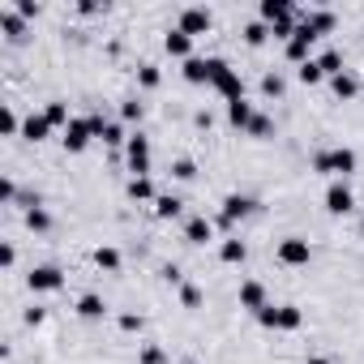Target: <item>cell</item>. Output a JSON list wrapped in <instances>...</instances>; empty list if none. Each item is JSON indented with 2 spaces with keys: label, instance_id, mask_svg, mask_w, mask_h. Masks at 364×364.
Listing matches in <instances>:
<instances>
[{
  "label": "cell",
  "instance_id": "1",
  "mask_svg": "<svg viewBox=\"0 0 364 364\" xmlns=\"http://www.w3.org/2000/svg\"><path fill=\"white\" fill-rule=\"evenodd\" d=\"M210 86L228 99V103H236V99H245V82H240V73L228 65V60H210Z\"/></svg>",
  "mask_w": 364,
  "mask_h": 364
},
{
  "label": "cell",
  "instance_id": "2",
  "mask_svg": "<svg viewBox=\"0 0 364 364\" xmlns=\"http://www.w3.org/2000/svg\"><path fill=\"white\" fill-rule=\"evenodd\" d=\"M313 167H317V171L347 176V171H355V154H351V150H326V154H317V159H313Z\"/></svg>",
  "mask_w": 364,
  "mask_h": 364
},
{
  "label": "cell",
  "instance_id": "3",
  "mask_svg": "<svg viewBox=\"0 0 364 364\" xmlns=\"http://www.w3.org/2000/svg\"><path fill=\"white\" fill-rule=\"evenodd\" d=\"M279 262H283V266H309V262H313V249H309V240H300V236H287V240L279 245Z\"/></svg>",
  "mask_w": 364,
  "mask_h": 364
},
{
  "label": "cell",
  "instance_id": "4",
  "mask_svg": "<svg viewBox=\"0 0 364 364\" xmlns=\"http://www.w3.org/2000/svg\"><path fill=\"white\" fill-rule=\"evenodd\" d=\"M90 137H95V124L90 120H69V129H65V150H86L90 146Z\"/></svg>",
  "mask_w": 364,
  "mask_h": 364
},
{
  "label": "cell",
  "instance_id": "5",
  "mask_svg": "<svg viewBox=\"0 0 364 364\" xmlns=\"http://www.w3.org/2000/svg\"><path fill=\"white\" fill-rule=\"evenodd\" d=\"M26 283H31V291H56V287L65 283V274H60L56 266H35Z\"/></svg>",
  "mask_w": 364,
  "mask_h": 364
},
{
  "label": "cell",
  "instance_id": "6",
  "mask_svg": "<svg viewBox=\"0 0 364 364\" xmlns=\"http://www.w3.org/2000/svg\"><path fill=\"white\" fill-rule=\"evenodd\" d=\"M351 206H355V202H351V189L343 185V180H334V185L326 189V210H330V215H347Z\"/></svg>",
  "mask_w": 364,
  "mask_h": 364
},
{
  "label": "cell",
  "instance_id": "7",
  "mask_svg": "<svg viewBox=\"0 0 364 364\" xmlns=\"http://www.w3.org/2000/svg\"><path fill=\"white\" fill-rule=\"evenodd\" d=\"M129 167L137 171V176H146L150 171V141L137 133V137H129Z\"/></svg>",
  "mask_w": 364,
  "mask_h": 364
},
{
  "label": "cell",
  "instance_id": "8",
  "mask_svg": "<svg viewBox=\"0 0 364 364\" xmlns=\"http://www.w3.org/2000/svg\"><path fill=\"white\" fill-rule=\"evenodd\" d=\"M180 31H185L189 39L193 35H206L210 31V14L206 9H185V14H180Z\"/></svg>",
  "mask_w": 364,
  "mask_h": 364
},
{
  "label": "cell",
  "instance_id": "9",
  "mask_svg": "<svg viewBox=\"0 0 364 364\" xmlns=\"http://www.w3.org/2000/svg\"><path fill=\"white\" fill-rule=\"evenodd\" d=\"M262 22H270V26L291 22V5L287 0H262Z\"/></svg>",
  "mask_w": 364,
  "mask_h": 364
},
{
  "label": "cell",
  "instance_id": "10",
  "mask_svg": "<svg viewBox=\"0 0 364 364\" xmlns=\"http://www.w3.org/2000/svg\"><path fill=\"white\" fill-rule=\"evenodd\" d=\"M163 48H167V56H185V60H189V52H193V39H189L185 31H180V26H176V31H167Z\"/></svg>",
  "mask_w": 364,
  "mask_h": 364
},
{
  "label": "cell",
  "instance_id": "11",
  "mask_svg": "<svg viewBox=\"0 0 364 364\" xmlns=\"http://www.w3.org/2000/svg\"><path fill=\"white\" fill-rule=\"evenodd\" d=\"M253 210V202L249 198H240V193H232L228 202H223V223H236V219H245Z\"/></svg>",
  "mask_w": 364,
  "mask_h": 364
},
{
  "label": "cell",
  "instance_id": "12",
  "mask_svg": "<svg viewBox=\"0 0 364 364\" xmlns=\"http://www.w3.org/2000/svg\"><path fill=\"white\" fill-rule=\"evenodd\" d=\"M185 82H193V86L210 82V60H198V56H189V60H185Z\"/></svg>",
  "mask_w": 364,
  "mask_h": 364
},
{
  "label": "cell",
  "instance_id": "13",
  "mask_svg": "<svg viewBox=\"0 0 364 364\" xmlns=\"http://www.w3.org/2000/svg\"><path fill=\"white\" fill-rule=\"evenodd\" d=\"M240 304L253 309V313H262V309H266V291H262V283H245V287H240Z\"/></svg>",
  "mask_w": 364,
  "mask_h": 364
},
{
  "label": "cell",
  "instance_id": "14",
  "mask_svg": "<svg viewBox=\"0 0 364 364\" xmlns=\"http://www.w3.org/2000/svg\"><path fill=\"white\" fill-rule=\"evenodd\" d=\"M228 120H232L236 129H249V124H253V107H249L245 99H236V103H228Z\"/></svg>",
  "mask_w": 364,
  "mask_h": 364
},
{
  "label": "cell",
  "instance_id": "15",
  "mask_svg": "<svg viewBox=\"0 0 364 364\" xmlns=\"http://www.w3.org/2000/svg\"><path fill=\"white\" fill-rule=\"evenodd\" d=\"M330 90H334L338 99H355V90H360V82H355L351 73H338V77H330Z\"/></svg>",
  "mask_w": 364,
  "mask_h": 364
},
{
  "label": "cell",
  "instance_id": "16",
  "mask_svg": "<svg viewBox=\"0 0 364 364\" xmlns=\"http://www.w3.org/2000/svg\"><path fill=\"white\" fill-rule=\"evenodd\" d=\"M22 133H26L31 141H48V133H52V124H48V116H31V120L22 124Z\"/></svg>",
  "mask_w": 364,
  "mask_h": 364
},
{
  "label": "cell",
  "instance_id": "17",
  "mask_svg": "<svg viewBox=\"0 0 364 364\" xmlns=\"http://www.w3.org/2000/svg\"><path fill=\"white\" fill-rule=\"evenodd\" d=\"M77 313H82L86 321H95V317H103V313H107V304H103L99 296H82V300H77Z\"/></svg>",
  "mask_w": 364,
  "mask_h": 364
},
{
  "label": "cell",
  "instance_id": "18",
  "mask_svg": "<svg viewBox=\"0 0 364 364\" xmlns=\"http://www.w3.org/2000/svg\"><path fill=\"white\" fill-rule=\"evenodd\" d=\"M304 317H300V309L296 304H279V321H274V330H296Z\"/></svg>",
  "mask_w": 364,
  "mask_h": 364
},
{
  "label": "cell",
  "instance_id": "19",
  "mask_svg": "<svg viewBox=\"0 0 364 364\" xmlns=\"http://www.w3.org/2000/svg\"><path fill=\"white\" fill-rule=\"evenodd\" d=\"M185 236H189V245H206V240H210V223H206V219H189Z\"/></svg>",
  "mask_w": 364,
  "mask_h": 364
},
{
  "label": "cell",
  "instance_id": "20",
  "mask_svg": "<svg viewBox=\"0 0 364 364\" xmlns=\"http://www.w3.org/2000/svg\"><path fill=\"white\" fill-rule=\"evenodd\" d=\"M296 77H300V82H304V86H317V82H321V77H326V73H321V65H317V60H304V65H300V69H296Z\"/></svg>",
  "mask_w": 364,
  "mask_h": 364
},
{
  "label": "cell",
  "instance_id": "21",
  "mask_svg": "<svg viewBox=\"0 0 364 364\" xmlns=\"http://www.w3.org/2000/svg\"><path fill=\"white\" fill-rule=\"evenodd\" d=\"M26 228H31V232H48V228H52V219H48V210H39V206H31V210H26Z\"/></svg>",
  "mask_w": 364,
  "mask_h": 364
},
{
  "label": "cell",
  "instance_id": "22",
  "mask_svg": "<svg viewBox=\"0 0 364 364\" xmlns=\"http://www.w3.org/2000/svg\"><path fill=\"white\" fill-rule=\"evenodd\" d=\"M245 253H249V249H245V240H223V249H219V257H223V262H245Z\"/></svg>",
  "mask_w": 364,
  "mask_h": 364
},
{
  "label": "cell",
  "instance_id": "23",
  "mask_svg": "<svg viewBox=\"0 0 364 364\" xmlns=\"http://www.w3.org/2000/svg\"><path fill=\"white\" fill-rule=\"evenodd\" d=\"M43 116H48V124H52V129H56V124H65V129H69V107H65V103H48V112H43Z\"/></svg>",
  "mask_w": 364,
  "mask_h": 364
},
{
  "label": "cell",
  "instance_id": "24",
  "mask_svg": "<svg viewBox=\"0 0 364 364\" xmlns=\"http://www.w3.org/2000/svg\"><path fill=\"white\" fill-rule=\"evenodd\" d=\"M129 198H141V202L154 198V189H150V180H146V176H133V180H129Z\"/></svg>",
  "mask_w": 364,
  "mask_h": 364
},
{
  "label": "cell",
  "instance_id": "25",
  "mask_svg": "<svg viewBox=\"0 0 364 364\" xmlns=\"http://www.w3.org/2000/svg\"><path fill=\"white\" fill-rule=\"evenodd\" d=\"M0 26L9 31V39H22V31H26L22 26V14H0Z\"/></svg>",
  "mask_w": 364,
  "mask_h": 364
},
{
  "label": "cell",
  "instance_id": "26",
  "mask_svg": "<svg viewBox=\"0 0 364 364\" xmlns=\"http://www.w3.org/2000/svg\"><path fill=\"white\" fill-rule=\"evenodd\" d=\"M304 22H309V26H313L317 35H326V31H334V14H309Z\"/></svg>",
  "mask_w": 364,
  "mask_h": 364
},
{
  "label": "cell",
  "instance_id": "27",
  "mask_svg": "<svg viewBox=\"0 0 364 364\" xmlns=\"http://www.w3.org/2000/svg\"><path fill=\"white\" fill-rule=\"evenodd\" d=\"M317 65H321V73H326V77H338V73H343V69H338V65H343V56H338V52H326Z\"/></svg>",
  "mask_w": 364,
  "mask_h": 364
},
{
  "label": "cell",
  "instance_id": "28",
  "mask_svg": "<svg viewBox=\"0 0 364 364\" xmlns=\"http://www.w3.org/2000/svg\"><path fill=\"white\" fill-rule=\"evenodd\" d=\"M154 210H159V219H176L180 215V198H159Z\"/></svg>",
  "mask_w": 364,
  "mask_h": 364
},
{
  "label": "cell",
  "instance_id": "29",
  "mask_svg": "<svg viewBox=\"0 0 364 364\" xmlns=\"http://www.w3.org/2000/svg\"><path fill=\"white\" fill-rule=\"evenodd\" d=\"M95 262H99L103 270H120V253H116V249H99V253H95Z\"/></svg>",
  "mask_w": 364,
  "mask_h": 364
},
{
  "label": "cell",
  "instance_id": "30",
  "mask_svg": "<svg viewBox=\"0 0 364 364\" xmlns=\"http://www.w3.org/2000/svg\"><path fill=\"white\" fill-rule=\"evenodd\" d=\"M262 90H266V95H283V77H279V73H266V77H262Z\"/></svg>",
  "mask_w": 364,
  "mask_h": 364
},
{
  "label": "cell",
  "instance_id": "31",
  "mask_svg": "<svg viewBox=\"0 0 364 364\" xmlns=\"http://www.w3.org/2000/svg\"><path fill=\"white\" fill-rule=\"evenodd\" d=\"M270 129H274V124H270L266 116H253V124H249V133H253V137H270Z\"/></svg>",
  "mask_w": 364,
  "mask_h": 364
},
{
  "label": "cell",
  "instance_id": "32",
  "mask_svg": "<svg viewBox=\"0 0 364 364\" xmlns=\"http://www.w3.org/2000/svg\"><path fill=\"white\" fill-rule=\"evenodd\" d=\"M171 176H180V180H193L198 171H193V163H189V159H176V167H171Z\"/></svg>",
  "mask_w": 364,
  "mask_h": 364
},
{
  "label": "cell",
  "instance_id": "33",
  "mask_svg": "<svg viewBox=\"0 0 364 364\" xmlns=\"http://www.w3.org/2000/svg\"><path fill=\"white\" fill-rule=\"evenodd\" d=\"M180 300H185V309H198L202 304V291L198 287H180Z\"/></svg>",
  "mask_w": 364,
  "mask_h": 364
},
{
  "label": "cell",
  "instance_id": "34",
  "mask_svg": "<svg viewBox=\"0 0 364 364\" xmlns=\"http://www.w3.org/2000/svg\"><path fill=\"white\" fill-rule=\"evenodd\" d=\"M245 39H249L253 48H257V43L266 39V26H262V22H253V26H245Z\"/></svg>",
  "mask_w": 364,
  "mask_h": 364
},
{
  "label": "cell",
  "instance_id": "35",
  "mask_svg": "<svg viewBox=\"0 0 364 364\" xmlns=\"http://www.w3.org/2000/svg\"><path fill=\"white\" fill-rule=\"evenodd\" d=\"M120 116H124V120H141V103H137V99H124Z\"/></svg>",
  "mask_w": 364,
  "mask_h": 364
},
{
  "label": "cell",
  "instance_id": "36",
  "mask_svg": "<svg viewBox=\"0 0 364 364\" xmlns=\"http://www.w3.org/2000/svg\"><path fill=\"white\" fill-rule=\"evenodd\" d=\"M0 129H5V133H9V137H14V133H18V116H14V112H9V107H5V112H0Z\"/></svg>",
  "mask_w": 364,
  "mask_h": 364
},
{
  "label": "cell",
  "instance_id": "37",
  "mask_svg": "<svg viewBox=\"0 0 364 364\" xmlns=\"http://www.w3.org/2000/svg\"><path fill=\"white\" fill-rule=\"evenodd\" d=\"M99 137H103V141H112V146H116V141H124L120 124H103V133H99Z\"/></svg>",
  "mask_w": 364,
  "mask_h": 364
},
{
  "label": "cell",
  "instance_id": "38",
  "mask_svg": "<svg viewBox=\"0 0 364 364\" xmlns=\"http://www.w3.org/2000/svg\"><path fill=\"white\" fill-rule=\"evenodd\" d=\"M141 86H159V69L154 65H141Z\"/></svg>",
  "mask_w": 364,
  "mask_h": 364
},
{
  "label": "cell",
  "instance_id": "39",
  "mask_svg": "<svg viewBox=\"0 0 364 364\" xmlns=\"http://www.w3.org/2000/svg\"><path fill=\"white\" fill-rule=\"evenodd\" d=\"M141 364H163V351H159V347H146V351H141Z\"/></svg>",
  "mask_w": 364,
  "mask_h": 364
},
{
  "label": "cell",
  "instance_id": "40",
  "mask_svg": "<svg viewBox=\"0 0 364 364\" xmlns=\"http://www.w3.org/2000/svg\"><path fill=\"white\" fill-rule=\"evenodd\" d=\"M14 193H18V189H14V180H0V198L14 202Z\"/></svg>",
  "mask_w": 364,
  "mask_h": 364
},
{
  "label": "cell",
  "instance_id": "41",
  "mask_svg": "<svg viewBox=\"0 0 364 364\" xmlns=\"http://www.w3.org/2000/svg\"><path fill=\"white\" fill-rule=\"evenodd\" d=\"M0 262H5V266H14V262H18V253H14V245H5V249H0Z\"/></svg>",
  "mask_w": 364,
  "mask_h": 364
},
{
  "label": "cell",
  "instance_id": "42",
  "mask_svg": "<svg viewBox=\"0 0 364 364\" xmlns=\"http://www.w3.org/2000/svg\"><path fill=\"white\" fill-rule=\"evenodd\" d=\"M120 326H124V330H141V317H133V313H129V317H120Z\"/></svg>",
  "mask_w": 364,
  "mask_h": 364
},
{
  "label": "cell",
  "instance_id": "43",
  "mask_svg": "<svg viewBox=\"0 0 364 364\" xmlns=\"http://www.w3.org/2000/svg\"><path fill=\"white\" fill-rule=\"evenodd\" d=\"M304 364H334V360H326V355H309Z\"/></svg>",
  "mask_w": 364,
  "mask_h": 364
},
{
  "label": "cell",
  "instance_id": "44",
  "mask_svg": "<svg viewBox=\"0 0 364 364\" xmlns=\"http://www.w3.org/2000/svg\"><path fill=\"white\" fill-rule=\"evenodd\" d=\"M185 364H198V360H185Z\"/></svg>",
  "mask_w": 364,
  "mask_h": 364
},
{
  "label": "cell",
  "instance_id": "45",
  "mask_svg": "<svg viewBox=\"0 0 364 364\" xmlns=\"http://www.w3.org/2000/svg\"><path fill=\"white\" fill-rule=\"evenodd\" d=\"M360 232H364V219H360Z\"/></svg>",
  "mask_w": 364,
  "mask_h": 364
}]
</instances>
